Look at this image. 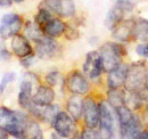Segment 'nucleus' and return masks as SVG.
I'll return each instance as SVG.
<instances>
[{"label": "nucleus", "instance_id": "obj_1", "mask_svg": "<svg viewBox=\"0 0 148 139\" xmlns=\"http://www.w3.org/2000/svg\"><path fill=\"white\" fill-rule=\"evenodd\" d=\"M99 55L103 63V70L105 72H110L122 64V58L127 55V50L120 43L107 42L100 47Z\"/></svg>", "mask_w": 148, "mask_h": 139}, {"label": "nucleus", "instance_id": "obj_2", "mask_svg": "<svg viewBox=\"0 0 148 139\" xmlns=\"http://www.w3.org/2000/svg\"><path fill=\"white\" fill-rule=\"evenodd\" d=\"M146 65L143 62H136L129 65L124 88L127 91H141L146 83Z\"/></svg>", "mask_w": 148, "mask_h": 139}, {"label": "nucleus", "instance_id": "obj_3", "mask_svg": "<svg viewBox=\"0 0 148 139\" xmlns=\"http://www.w3.org/2000/svg\"><path fill=\"white\" fill-rule=\"evenodd\" d=\"M100 115H99V133L100 137L112 138L115 132V118L112 113L111 105L107 102H101L99 104Z\"/></svg>", "mask_w": 148, "mask_h": 139}, {"label": "nucleus", "instance_id": "obj_4", "mask_svg": "<svg viewBox=\"0 0 148 139\" xmlns=\"http://www.w3.org/2000/svg\"><path fill=\"white\" fill-rule=\"evenodd\" d=\"M56 133L62 138H69L74 133L75 121L66 112H59L51 123Z\"/></svg>", "mask_w": 148, "mask_h": 139}, {"label": "nucleus", "instance_id": "obj_5", "mask_svg": "<svg viewBox=\"0 0 148 139\" xmlns=\"http://www.w3.org/2000/svg\"><path fill=\"white\" fill-rule=\"evenodd\" d=\"M23 26V19L17 14H6L1 18L0 24V36L8 39L15 34H18Z\"/></svg>", "mask_w": 148, "mask_h": 139}, {"label": "nucleus", "instance_id": "obj_6", "mask_svg": "<svg viewBox=\"0 0 148 139\" xmlns=\"http://www.w3.org/2000/svg\"><path fill=\"white\" fill-rule=\"evenodd\" d=\"M99 115H100L99 104H97L96 100L91 97L83 99L82 116H83L86 127L91 129H97L99 127Z\"/></svg>", "mask_w": 148, "mask_h": 139}, {"label": "nucleus", "instance_id": "obj_7", "mask_svg": "<svg viewBox=\"0 0 148 139\" xmlns=\"http://www.w3.org/2000/svg\"><path fill=\"white\" fill-rule=\"evenodd\" d=\"M66 87L73 95L82 96L89 91V82L87 81L86 76L82 73L73 71L72 73L69 74L66 79Z\"/></svg>", "mask_w": 148, "mask_h": 139}, {"label": "nucleus", "instance_id": "obj_8", "mask_svg": "<svg viewBox=\"0 0 148 139\" xmlns=\"http://www.w3.org/2000/svg\"><path fill=\"white\" fill-rule=\"evenodd\" d=\"M83 72L90 79H96V78L100 76V74L104 72V70H103V63H101L99 52H88L87 58L83 64Z\"/></svg>", "mask_w": 148, "mask_h": 139}, {"label": "nucleus", "instance_id": "obj_9", "mask_svg": "<svg viewBox=\"0 0 148 139\" xmlns=\"http://www.w3.org/2000/svg\"><path fill=\"white\" fill-rule=\"evenodd\" d=\"M34 74L32 73H26L24 75V79L19 86V94H18V104L25 108L29 109L31 105L33 104L32 102V90H33V82L32 78Z\"/></svg>", "mask_w": 148, "mask_h": 139}, {"label": "nucleus", "instance_id": "obj_10", "mask_svg": "<svg viewBox=\"0 0 148 139\" xmlns=\"http://www.w3.org/2000/svg\"><path fill=\"white\" fill-rule=\"evenodd\" d=\"M57 52H58V43L54 40V38L43 35L40 40L36 42V55L39 58L48 59L54 57Z\"/></svg>", "mask_w": 148, "mask_h": 139}, {"label": "nucleus", "instance_id": "obj_11", "mask_svg": "<svg viewBox=\"0 0 148 139\" xmlns=\"http://www.w3.org/2000/svg\"><path fill=\"white\" fill-rule=\"evenodd\" d=\"M129 65L121 64L116 69L107 72V86L110 89H119L122 86H124L127 74H128Z\"/></svg>", "mask_w": 148, "mask_h": 139}, {"label": "nucleus", "instance_id": "obj_12", "mask_svg": "<svg viewBox=\"0 0 148 139\" xmlns=\"http://www.w3.org/2000/svg\"><path fill=\"white\" fill-rule=\"evenodd\" d=\"M12 50L13 52L18 56L19 58L30 56L33 54V48L31 47L27 38L25 35L15 34L12 39Z\"/></svg>", "mask_w": 148, "mask_h": 139}, {"label": "nucleus", "instance_id": "obj_13", "mask_svg": "<svg viewBox=\"0 0 148 139\" xmlns=\"http://www.w3.org/2000/svg\"><path fill=\"white\" fill-rule=\"evenodd\" d=\"M29 119L26 114L23 112L16 111V121L14 122L13 125H10L7 131L9 135H12L15 138H24L26 137V127H27Z\"/></svg>", "mask_w": 148, "mask_h": 139}, {"label": "nucleus", "instance_id": "obj_14", "mask_svg": "<svg viewBox=\"0 0 148 139\" xmlns=\"http://www.w3.org/2000/svg\"><path fill=\"white\" fill-rule=\"evenodd\" d=\"M141 132L143 124L137 115L130 122L120 125V133L123 138H139Z\"/></svg>", "mask_w": 148, "mask_h": 139}, {"label": "nucleus", "instance_id": "obj_15", "mask_svg": "<svg viewBox=\"0 0 148 139\" xmlns=\"http://www.w3.org/2000/svg\"><path fill=\"white\" fill-rule=\"evenodd\" d=\"M55 99V91L51 87L48 86H39L37 92L32 96V102L39 106H47L53 104Z\"/></svg>", "mask_w": 148, "mask_h": 139}, {"label": "nucleus", "instance_id": "obj_16", "mask_svg": "<svg viewBox=\"0 0 148 139\" xmlns=\"http://www.w3.org/2000/svg\"><path fill=\"white\" fill-rule=\"evenodd\" d=\"M133 24L134 21L128 19L122 21L114 30H113V38L121 42H127L132 38V31H133Z\"/></svg>", "mask_w": 148, "mask_h": 139}, {"label": "nucleus", "instance_id": "obj_17", "mask_svg": "<svg viewBox=\"0 0 148 139\" xmlns=\"http://www.w3.org/2000/svg\"><path fill=\"white\" fill-rule=\"evenodd\" d=\"M65 28H66V24L62 19L53 17L50 21H48L41 29H42V32L46 36L55 39L57 36H60L62 34H64Z\"/></svg>", "mask_w": 148, "mask_h": 139}, {"label": "nucleus", "instance_id": "obj_18", "mask_svg": "<svg viewBox=\"0 0 148 139\" xmlns=\"http://www.w3.org/2000/svg\"><path fill=\"white\" fill-rule=\"evenodd\" d=\"M124 14H127L119 5H114L113 8H111V10L107 13L106 18H105V26L108 30H114L122 21H123V16Z\"/></svg>", "mask_w": 148, "mask_h": 139}, {"label": "nucleus", "instance_id": "obj_19", "mask_svg": "<svg viewBox=\"0 0 148 139\" xmlns=\"http://www.w3.org/2000/svg\"><path fill=\"white\" fill-rule=\"evenodd\" d=\"M66 108L74 121H79L82 118L83 112V99L81 98V95H73L72 97H70L66 104Z\"/></svg>", "mask_w": 148, "mask_h": 139}, {"label": "nucleus", "instance_id": "obj_20", "mask_svg": "<svg viewBox=\"0 0 148 139\" xmlns=\"http://www.w3.org/2000/svg\"><path fill=\"white\" fill-rule=\"evenodd\" d=\"M54 13L60 17H72L75 14V3L73 0H55Z\"/></svg>", "mask_w": 148, "mask_h": 139}, {"label": "nucleus", "instance_id": "obj_21", "mask_svg": "<svg viewBox=\"0 0 148 139\" xmlns=\"http://www.w3.org/2000/svg\"><path fill=\"white\" fill-rule=\"evenodd\" d=\"M132 38L141 41V42H148V21L145 18H138L134 21L133 24V31H132Z\"/></svg>", "mask_w": 148, "mask_h": 139}, {"label": "nucleus", "instance_id": "obj_22", "mask_svg": "<svg viewBox=\"0 0 148 139\" xmlns=\"http://www.w3.org/2000/svg\"><path fill=\"white\" fill-rule=\"evenodd\" d=\"M16 121V111H12L5 106H0V128L8 129Z\"/></svg>", "mask_w": 148, "mask_h": 139}, {"label": "nucleus", "instance_id": "obj_23", "mask_svg": "<svg viewBox=\"0 0 148 139\" xmlns=\"http://www.w3.org/2000/svg\"><path fill=\"white\" fill-rule=\"evenodd\" d=\"M143 104V97L140 91H127L124 95V105L130 109H139Z\"/></svg>", "mask_w": 148, "mask_h": 139}, {"label": "nucleus", "instance_id": "obj_24", "mask_svg": "<svg viewBox=\"0 0 148 139\" xmlns=\"http://www.w3.org/2000/svg\"><path fill=\"white\" fill-rule=\"evenodd\" d=\"M24 35L27 39L37 42L38 40H40L45 34L42 32V29L38 25L36 22L34 23L33 22H27L25 24V28H24Z\"/></svg>", "mask_w": 148, "mask_h": 139}, {"label": "nucleus", "instance_id": "obj_25", "mask_svg": "<svg viewBox=\"0 0 148 139\" xmlns=\"http://www.w3.org/2000/svg\"><path fill=\"white\" fill-rule=\"evenodd\" d=\"M124 91H121L120 88L119 89H110L107 97H108V104L112 107L116 108L121 105H124Z\"/></svg>", "mask_w": 148, "mask_h": 139}, {"label": "nucleus", "instance_id": "obj_26", "mask_svg": "<svg viewBox=\"0 0 148 139\" xmlns=\"http://www.w3.org/2000/svg\"><path fill=\"white\" fill-rule=\"evenodd\" d=\"M59 106L57 105H47V106H42V112H41V121H45L47 123H53L55 120L56 115L59 113Z\"/></svg>", "mask_w": 148, "mask_h": 139}, {"label": "nucleus", "instance_id": "obj_27", "mask_svg": "<svg viewBox=\"0 0 148 139\" xmlns=\"http://www.w3.org/2000/svg\"><path fill=\"white\" fill-rule=\"evenodd\" d=\"M26 137L30 138H42V131L36 121L29 120L26 127Z\"/></svg>", "mask_w": 148, "mask_h": 139}, {"label": "nucleus", "instance_id": "obj_28", "mask_svg": "<svg viewBox=\"0 0 148 139\" xmlns=\"http://www.w3.org/2000/svg\"><path fill=\"white\" fill-rule=\"evenodd\" d=\"M51 18H53V13L51 12H49L47 9H43V8H39V12L36 15V23L40 28H42Z\"/></svg>", "mask_w": 148, "mask_h": 139}, {"label": "nucleus", "instance_id": "obj_29", "mask_svg": "<svg viewBox=\"0 0 148 139\" xmlns=\"http://www.w3.org/2000/svg\"><path fill=\"white\" fill-rule=\"evenodd\" d=\"M60 79H62V75L58 71H53V72H50L46 75V81L50 87L57 86L60 82Z\"/></svg>", "mask_w": 148, "mask_h": 139}, {"label": "nucleus", "instance_id": "obj_30", "mask_svg": "<svg viewBox=\"0 0 148 139\" xmlns=\"http://www.w3.org/2000/svg\"><path fill=\"white\" fill-rule=\"evenodd\" d=\"M14 79H15V73H14V72H8V73H6V74L2 76V79H1V81H0V95L3 94V91L6 90L7 86H8L12 81H14Z\"/></svg>", "mask_w": 148, "mask_h": 139}, {"label": "nucleus", "instance_id": "obj_31", "mask_svg": "<svg viewBox=\"0 0 148 139\" xmlns=\"http://www.w3.org/2000/svg\"><path fill=\"white\" fill-rule=\"evenodd\" d=\"M64 34H65V38L67 40H75L80 36V33L79 31L75 29V28H72V26H67L65 28V31H64Z\"/></svg>", "mask_w": 148, "mask_h": 139}, {"label": "nucleus", "instance_id": "obj_32", "mask_svg": "<svg viewBox=\"0 0 148 139\" xmlns=\"http://www.w3.org/2000/svg\"><path fill=\"white\" fill-rule=\"evenodd\" d=\"M81 138H90V139H93V138H99L100 137V133L99 132H97L96 131V129H91V128H87V129H84L83 131H82V133H81V136H80Z\"/></svg>", "mask_w": 148, "mask_h": 139}, {"label": "nucleus", "instance_id": "obj_33", "mask_svg": "<svg viewBox=\"0 0 148 139\" xmlns=\"http://www.w3.org/2000/svg\"><path fill=\"white\" fill-rule=\"evenodd\" d=\"M136 50H137V54L139 56L148 58V42H144V43L138 45L137 48H136Z\"/></svg>", "mask_w": 148, "mask_h": 139}, {"label": "nucleus", "instance_id": "obj_34", "mask_svg": "<svg viewBox=\"0 0 148 139\" xmlns=\"http://www.w3.org/2000/svg\"><path fill=\"white\" fill-rule=\"evenodd\" d=\"M33 57H34V54L30 55V56H26V57H23L21 58V65L24 66V67H30L32 65V62H33Z\"/></svg>", "mask_w": 148, "mask_h": 139}, {"label": "nucleus", "instance_id": "obj_35", "mask_svg": "<svg viewBox=\"0 0 148 139\" xmlns=\"http://www.w3.org/2000/svg\"><path fill=\"white\" fill-rule=\"evenodd\" d=\"M12 54L7 49H0V61H8L10 58Z\"/></svg>", "mask_w": 148, "mask_h": 139}, {"label": "nucleus", "instance_id": "obj_36", "mask_svg": "<svg viewBox=\"0 0 148 139\" xmlns=\"http://www.w3.org/2000/svg\"><path fill=\"white\" fill-rule=\"evenodd\" d=\"M8 131L6 130V129H3V128H0V139H6L8 138Z\"/></svg>", "mask_w": 148, "mask_h": 139}, {"label": "nucleus", "instance_id": "obj_37", "mask_svg": "<svg viewBox=\"0 0 148 139\" xmlns=\"http://www.w3.org/2000/svg\"><path fill=\"white\" fill-rule=\"evenodd\" d=\"M12 0H0V7H9L12 6Z\"/></svg>", "mask_w": 148, "mask_h": 139}, {"label": "nucleus", "instance_id": "obj_38", "mask_svg": "<svg viewBox=\"0 0 148 139\" xmlns=\"http://www.w3.org/2000/svg\"><path fill=\"white\" fill-rule=\"evenodd\" d=\"M139 138H144V139H148V131H143L140 137Z\"/></svg>", "mask_w": 148, "mask_h": 139}, {"label": "nucleus", "instance_id": "obj_39", "mask_svg": "<svg viewBox=\"0 0 148 139\" xmlns=\"http://www.w3.org/2000/svg\"><path fill=\"white\" fill-rule=\"evenodd\" d=\"M145 87L148 90V73H147V76H146V83H145Z\"/></svg>", "mask_w": 148, "mask_h": 139}, {"label": "nucleus", "instance_id": "obj_40", "mask_svg": "<svg viewBox=\"0 0 148 139\" xmlns=\"http://www.w3.org/2000/svg\"><path fill=\"white\" fill-rule=\"evenodd\" d=\"M13 2H16V3H21V2H23L24 0H12Z\"/></svg>", "mask_w": 148, "mask_h": 139}, {"label": "nucleus", "instance_id": "obj_41", "mask_svg": "<svg viewBox=\"0 0 148 139\" xmlns=\"http://www.w3.org/2000/svg\"><path fill=\"white\" fill-rule=\"evenodd\" d=\"M147 111H148V104H147Z\"/></svg>", "mask_w": 148, "mask_h": 139}]
</instances>
